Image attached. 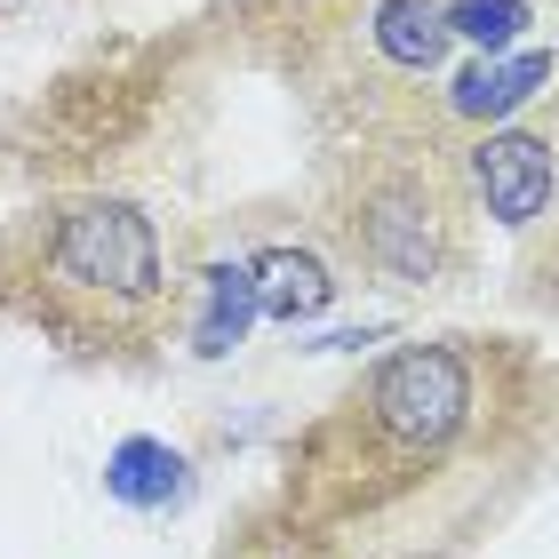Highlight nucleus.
I'll list each match as a JSON object with an SVG mask.
<instances>
[{
  "instance_id": "nucleus-4",
  "label": "nucleus",
  "mask_w": 559,
  "mask_h": 559,
  "mask_svg": "<svg viewBox=\"0 0 559 559\" xmlns=\"http://www.w3.org/2000/svg\"><path fill=\"white\" fill-rule=\"evenodd\" d=\"M455 160H464V185H472L479 224L527 240L544 216H559V72L527 96L512 120L464 136V144H455Z\"/></svg>"
},
{
  "instance_id": "nucleus-2",
  "label": "nucleus",
  "mask_w": 559,
  "mask_h": 559,
  "mask_svg": "<svg viewBox=\"0 0 559 559\" xmlns=\"http://www.w3.org/2000/svg\"><path fill=\"white\" fill-rule=\"evenodd\" d=\"M192 272L160 216L112 185H57L0 224V320L72 368H160L185 336Z\"/></svg>"
},
{
  "instance_id": "nucleus-7",
  "label": "nucleus",
  "mask_w": 559,
  "mask_h": 559,
  "mask_svg": "<svg viewBox=\"0 0 559 559\" xmlns=\"http://www.w3.org/2000/svg\"><path fill=\"white\" fill-rule=\"evenodd\" d=\"M209 559H352V551L328 544V536H312V527H296V520L264 496V503H248V512L224 527Z\"/></svg>"
},
{
  "instance_id": "nucleus-6",
  "label": "nucleus",
  "mask_w": 559,
  "mask_h": 559,
  "mask_svg": "<svg viewBox=\"0 0 559 559\" xmlns=\"http://www.w3.org/2000/svg\"><path fill=\"white\" fill-rule=\"evenodd\" d=\"M257 320V280H248V264H209L192 272V304H185V336L200 360H224V352L240 344V328Z\"/></svg>"
},
{
  "instance_id": "nucleus-10",
  "label": "nucleus",
  "mask_w": 559,
  "mask_h": 559,
  "mask_svg": "<svg viewBox=\"0 0 559 559\" xmlns=\"http://www.w3.org/2000/svg\"><path fill=\"white\" fill-rule=\"evenodd\" d=\"M24 9H40V0H0V16H24Z\"/></svg>"
},
{
  "instance_id": "nucleus-5",
  "label": "nucleus",
  "mask_w": 559,
  "mask_h": 559,
  "mask_svg": "<svg viewBox=\"0 0 559 559\" xmlns=\"http://www.w3.org/2000/svg\"><path fill=\"white\" fill-rule=\"evenodd\" d=\"M248 264V280H257V312L264 320H280V328H304V320H320L328 304H336V288H344V272H336V257H328L320 240H280V248H257V257H240Z\"/></svg>"
},
{
  "instance_id": "nucleus-8",
  "label": "nucleus",
  "mask_w": 559,
  "mask_h": 559,
  "mask_svg": "<svg viewBox=\"0 0 559 559\" xmlns=\"http://www.w3.org/2000/svg\"><path fill=\"white\" fill-rule=\"evenodd\" d=\"M536 24V9L527 0H448V33L488 48V57H512V40Z\"/></svg>"
},
{
  "instance_id": "nucleus-1",
  "label": "nucleus",
  "mask_w": 559,
  "mask_h": 559,
  "mask_svg": "<svg viewBox=\"0 0 559 559\" xmlns=\"http://www.w3.org/2000/svg\"><path fill=\"white\" fill-rule=\"evenodd\" d=\"M544 440V360L496 328L408 336L280 440L272 503L352 559H455Z\"/></svg>"
},
{
  "instance_id": "nucleus-9",
  "label": "nucleus",
  "mask_w": 559,
  "mask_h": 559,
  "mask_svg": "<svg viewBox=\"0 0 559 559\" xmlns=\"http://www.w3.org/2000/svg\"><path fill=\"white\" fill-rule=\"evenodd\" d=\"M551 224V240L544 248H527V264H520V296L527 304H544V312H559V216H544ZM536 224V233H544Z\"/></svg>"
},
{
  "instance_id": "nucleus-3",
  "label": "nucleus",
  "mask_w": 559,
  "mask_h": 559,
  "mask_svg": "<svg viewBox=\"0 0 559 559\" xmlns=\"http://www.w3.org/2000/svg\"><path fill=\"white\" fill-rule=\"evenodd\" d=\"M312 224L336 272L384 296H448L479 272V209L431 88L368 96L328 120Z\"/></svg>"
}]
</instances>
